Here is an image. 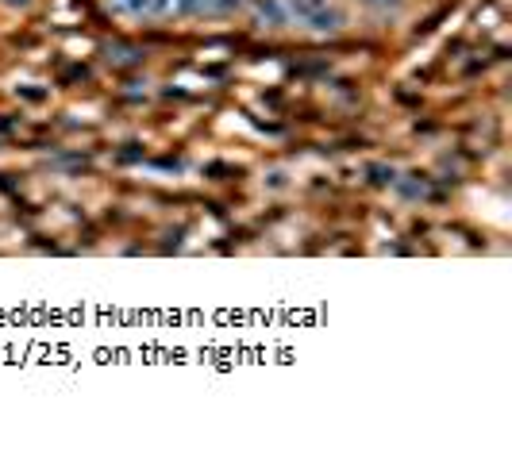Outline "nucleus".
Here are the masks:
<instances>
[{"label":"nucleus","mask_w":512,"mask_h":450,"mask_svg":"<svg viewBox=\"0 0 512 450\" xmlns=\"http://www.w3.org/2000/svg\"><path fill=\"white\" fill-rule=\"evenodd\" d=\"M247 8V0H193L189 4V16H205V20H220V16H231Z\"/></svg>","instance_id":"obj_1"},{"label":"nucleus","mask_w":512,"mask_h":450,"mask_svg":"<svg viewBox=\"0 0 512 450\" xmlns=\"http://www.w3.org/2000/svg\"><path fill=\"white\" fill-rule=\"evenodd\" d=\"M154 4L158 0H108V8L124 20H154Z\"/></svg>","instance_id":"obj_2"},{"label":"nucleus","mask_w":512,"mask_h":450,"mask_svg":"<svg viewBox=\"0 0 512 450\" xmlns=\"http://www.w3.org/2000/svg\"><path fill=\"white\" fill-rule=\"evenodd\" d=\"M362 8H370V12H397L405 0H359Z\"/></svg>","instance_id":"obj_3"},{"label":"nucleus","mask_w":512,"mask_h":450,"mask_svg":"<svg viewBox=\"0 0 512 450\" xmlns=\"http://www.w3.org/2000/svg\"><path fill=\"white\" fill-rule=\"evenodd\" d=\"M0 4H4V8H31L35 0H0Z\"/></svg>","instance_id":"obj_4"}]
</instances>
